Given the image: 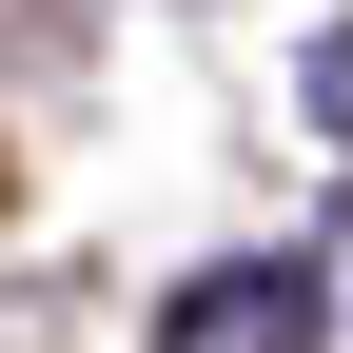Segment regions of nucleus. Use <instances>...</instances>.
Returning a JSON list of instances; mask_svg holds the SVG:
<instances>
[{
    "label": "nucleus",
    "instance_id": "f257e3e1",
    "mask_svg": "<svg viewBox=\"0 0 353 353\" xmlns=\"http://www.w3.org/2000/svg\"><path fill=\"white\" fill-rule=\"evenodd\" d=\"M157 353H334V255H196L157 294Z\"/></svg>",
    "mask_w": 353,
    "mask_h": 353
}]
</instances>
